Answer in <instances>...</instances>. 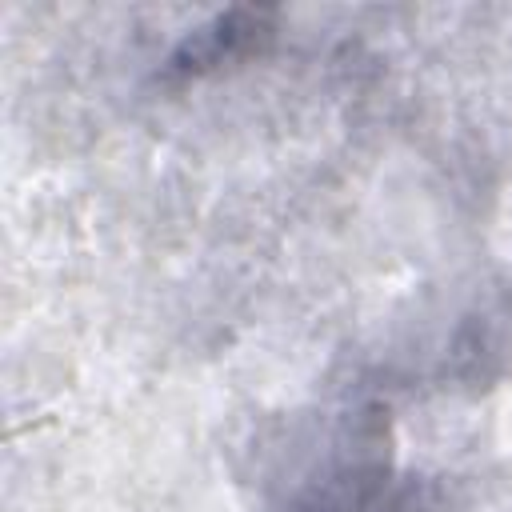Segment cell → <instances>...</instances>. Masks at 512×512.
Instances as JSON below:
<instances>
[{
  "label": "cell",
  "instance_id": "obj_1",
  "mask_svg": "<svg viewBox=\"0 0 512 512\" xmlns=\"http://www.w3.org/2000/svg\"><path fill=\"white\" fill-rule=\"evenodd\" d=\"M276 512H448V504L432 480L348 448L316 464Z\"/></svg>",
  "mask_w": 512,
  "mask_h": 512
},
{
  "label": "cell",
  "instance_id": "obj_2",
  "mask_svg": "<svg viewBox=\"0 0 512 512\" xmlns=\"http://www.w3.org/2000/svg\"><path fill=\"white\" fill-rule=\"evenodd\" d=\"M272 12H256V8H240V12H224L216 16L208 28L192 32L168 60L172 72L180 76H200L248 48H256V40H268L272 36Z\"/></svg>",
  "mask_w": 512,
  "mask_h": 512
}]
</instances>
